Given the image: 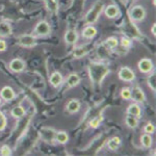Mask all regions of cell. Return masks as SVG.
<instances>
[{
	"label": "cell",
	"mask_w": 156,
	"mask_h": 156,
	"mask_svg": "<svg viewBox=\"0 0 156 156\" xmlns=\"http://www.w3.org/2000/svg\"><path fill=\"white\" fill-rule=\"evenodd\" d=\"M109 72V68L102 62H92L89 66V74L93 82L100 83Z\"/></svg>",
	"instance_id": "6da1fadb"
},
{
	"label": "cell",
	"mask_w": 156,
	"mask_h": 156,
	"mask_svg": "<svg viewBox=\"0 0 156 156\" xmlns=\"http://www.w3.org/2000/svg\"><path fill=\"white\" fill-rule=\"evenodd\" d=\"M103 9H104V3H103L102 0H98V1L95 2L92 9L85 15V23L94 24L99 18L100 14L103 12Z\"/></svg>",
	"instance_id": "7a4b0ae2"
},
{
	"label": "cell",
	"mask_w": 156,
	"mask_h": 156,
	"mask_svg": "<svg viewBox=\"0 0 156 156\" xmlns=\"http://www.w3.org/2000/svg\"><path fill=\"white\" fill-rule=\"evenodd\" d=\"M129 15H130V18H131L133 21H136V22H140L142 20H144V18L146 17V11L144 7L140 6V5H135L131 7L129 12Z\"/></svg>",
	"instance_id": "3957f363"
},
{
	"label": "cell",
	"mask_w": 156,
	"mask_h": 156,
	"mask_svg": "<svg viewBox=\"0 0 156 156\" xmlns=\"http://www.w3.org/2000/svg\"><path fill=\"white\" fill-rule=\"evenodd\" d=\"M55 130L49 127H44L40 130V135L43 140L47 143H53L55 140Z\"/></svg>",
	"instance_id": "277c9868"
},
{
	"label": "cell",
	"mask_w": 156,
	"mask_h": 156,
	"mask_svg": "<svg viewBox=\"0 0 156 156\" xmlns=\"http://www.w3.org/2000/svg\"><path fill=\"white\" fill-rule=\"evenodd\" d=\"M119 78L123 81H128L131 82L135 79V74L130 68L128 67H123L121 68L119 71Z\"/></svg>",
	"instance_id": "5b68a950"
},
{
	"label": "cell",
	"mask_w": 156,
	"mask_h": 156,
	"mask_svg": "<svg viewBox=\"0 0 156 156\" xmlns=\"http://www.w3.org/2000/svg\"><path fill=\"white\" fill-rule=\"evenodd\" d=\"M18 43L20 46L25 47V48H30L36 45V37L30 36V34H23V36L19 37Z\"/></svg>",
	"instance_id": "8992f818"
},
{
	"label": "cell",
	"mask_w": 156,
	"mask_h": 156,
	"mask_svg": "<svg viewBox=\"0 0 156 156\" xmlns=\"http://www.w3.org/2000/svg\"><path fill=\"white\" fill-rule=\"evenodd\" d=\"M34 31H36V34H39V36H42V37L47 36L50 32V25L47 23L46 21H41L36 25Z\"/></svg>",
	"instance_id": "52a82bcc"
},
{
	"label": "cell",
	"mask_w": 156,
	"mask_h": 156,
	"mask_svg": "<svg viewBox=\"0 0 156 156\" xmlns=\"http://www.w3.org/2000/svg\"><path fill=\"white\" fill-rule=\"evenodd\" d=\"M138 69L143 73H149L153 69V62L150 58H143L138 62Z\"/></svg>",
	"instance_id": "ba28073f"
},
{
	"label": "cell",
	"mask_w": 156,
	"mask_h": 156,
	"mask_svg": "<svg viewBox=\"0 0 156 156\" xmlns=\"http://www.w3.org/2000/svg\"><path fill=\"white\" fill-rule=\"evenodd\" d=\"M131 98L135 102H138V103H143L146 100L145 93L138 87H133L131 90Z\"/></svg>",
	"instance_id": "9c48e42d"
},
{
	"label": "cell",
	"mask_w": 156,
	"mask_h": 156,
	"mask_svg": "<svg viewBox=\"0 0 156 156\" xmlns=\"http://www.w3.org/2000/svg\"><path fill=\"white\" fill-rule=\"evenodd\" d=\"M24 68H25V62L20 58L12 59L11 64H9V69L16 73L22 72L24 70Z\"/></svg>",
	"instance_id": "30bf717a"
},
{
	"label": "cell",
	"mask_w": 156,
	"mask_h": 156,
	"mask_svg": "<svg viewBox=\"0 0 156 156\" xmlns=\"http://www.w3.org/2000/svg\"><path fill=\"white\" fill-rule=\"evenodd\" d=\"M15 92L11 87H4L0 92V97H2V99L5 101H12L15 99Z\"/></svg>",
	"instance_id": "8fae6325"
},
{
	"label": "cell",
	"mask_w": 156,
	"mask_h": 156,
	"mask_svg": "<svg viewBox=\"0 0 156 156\" xmlns=\"http://www.w3.org/2000/svg\"><path fill=\"white\" fill-rule=\"evenodd\" d=\"M78 40V34L75 30H68L65 34V41L68 45H74Z\"/></svg>",
	"instance_id": "7c38bea8"
},
{
	"label": "cell",
	"mask_w": 156,
	"mask_h": 156,
	"mask_svg": "<svg viewBox=\"0 0 156 156\" xmlns=\"http://www.w3.org/2000/svg\"><path fill=\"white\" fill-rule=\"evenodd\" d=\"M12 30L11 24L7 23V22H0V37H9L12 34Z\"/></svg>",
	"instance_id": "4fadbf2b"
},
{
	"label": "cell",
	"mask_w": 156,
	"mask_h": 156,
	"mask_svg": "<svg viewBox=\"0 0 156 156\" xmlns=\"http://www.w3.org/2000/svg\"><path fill=\"white\" fill-rule=\"evenodd\" d=\"M104 14H105V16H106L107 18L114 19V18H115V17L119 16L120 11H119V9H118L117 6L112 4V5H108L106 9H105Z\"/></svg>",
	"instance_id": "5bb4252c"
},
{
	"label": "cell",
	"mask_w": 156,
	"mask_h": 156,
	"mask_svg": "<svg viewBox=\"0 0 156 156\" xmlns=\"http://www.w3.org/2000/svg\"><path fill=\"white\" fill-rule=\"evenodd\" d=\"M50 83L51 85H53L54 87H59L60 84H62V74H60L59 72H54L51 74V76H50Z\"/></svg>",
	"instance_id": "9a60e30c"
},
{
	"label": "cell",
	"mask_w": 156,
	"mask_h": 156,
	"mask_svg": "<svg viewBox=\"0 0 156 156\" xmlns=\"http://www.w3.org/2000/svg\"><path fill=\"white\" fill-rule=\"evenodd\" d=\"M80 109V102L76 99H72L70 100L69 103L67 105V110L71 114H75L78 110Z\"/></svg>",
	"instance_id": "2e32d148"
},
{
	"label": "cell",
	"mask_w": 156,
	"mask_h": 156,
	"mask_svg": "<svg viewBox=\"0 0 156 156\" xmlns=\"http://www.w3.org/2000/svg\"><path fill=\"white\" fill-rule=\"evenodd\" d=\"M96 34H97V29L94 26H90V25L87 26L82 30V37H85V39H92Z\"/></svg>",
	"instance_id": "e0dca14e"
},
{
	"label": "cell",
	"mask_w": 156,
	"mask_h": 156,
	"mask_svg": "<svg viewBox=\"0 0 156 156\" xmlns=\"http://www.w3.org/2000/svg\"><path fill=\"white\" fill-rule=\"evenodd\" d=\"M127 112L128 115H134V117H140V114H142V109L140 107L138 106V104L136 103H133V104H130L129 107L127 108Z\"/></svg>",
	"instance_id": "ac0fdd59"
},
{
	"label": "cell",
	"mask_w": 156,
	"mask_h": 156,
	"mask_svg": "<svg viewBox=\"0 0 156 156\" xmlns=\"http://www.w3.org/2000/svg\"><path fill=\"white\" fill-rule=\"evenodd\" d=\"M89 51H90L89 46H80L74 50L73 55H74V57H76V58H80V57L84 56L85 54L89 53Z\"/></svg>",
	"instance_id": "d6986e66"
},
{
	"label": "cell",
	"mask_w": 156,
	"mask_h": 156,
	"mask_svg": "<svg viewBox=\"0 0 156 156\" xmlns=\"http://www.w3.org/2000/svg\"><path fill=\"white\" fill-rule=\"evenodd\" d=\"M79 81H80V77L78 76L77 74H75V73H72V74H70L69 76H68L67 85L69 87H74L79 83Z\"/></svg>",
	"instance_id": "ffe728a7"
},
{
	"label": "cell",
	"mask_w": 156,
	"mask_h": 156,
	"mask_svg": "<svg viewBox=\"0 0 156 156\" xmlns=\"http://www.w3.org/2000/svg\"><path fill=\"white\" fill-rule=\"evenodd\" d=\"M120 145H121V138L118 137V136H115V137L110 138V140H108V143H107L108 149L112 150V151H115L118 148L120 147Z\"/></svg>",
	"instance_id": "44dd1931"
},
{
	"label": "cell",
	"mask_w": 156,
	"mask_h": 156,
	"mask_svg": "<svg viewBox=\"0 0 156 156\" xmlns=\"http://www.w3.org/2000/svg\"><path fill=\"white\" fill-rule=\"evenodd\" d=\"M12 115L16 119H21L25 115V109L23 106L21 105H18V106L14 107L12 109Z\"/></svg>",
	"instance_id": "7402d4cb"
},
{
	"label": "cell",
	"mask_w": 156,
	"mask_h": 156,
	"mask_svg": "<svg viewBox=\"0 0 156 156\" xmlns=\"http://www.w3.org/2000/svg\"><path fill=\"white\" fill-rule=\"evenodd\" d=\"M55 140L59 144H66L69 140V135L65 131H58L55 133Z\"/></svg>",
	"instance_id": "603a6c76"
},
{
	"label": "cell",
	"mask_w": 156,
	"mask_h": 156,
	"mask_svg": "<svg viewBox=\"0 0 156 156\" xmlns=\"http://www.w3.org/2000/svg\"><path fill=\"white\" fill-rule=\"evenodd\" d=\"M125 122H126V125L130 128H136L138 125V121L137 118L134 117V115H127L126 118H125Z\"/></svg>",
	"instance_id": "cb8c5ba5"
},
{
	"label": "cell",
	"mask_w": 156,
	"mask_h": 156,
	"mask_svg": "<svg viewBox=\"0 0 156 156\" xmlns=\"http://www.w3.org/2000/svg\"><path fill=\"white\" fill-rule=\"evenodd\" d=\"M140 143L145 148H150L152 146V136L149 133H146L140 136Z\"/></svg>",
	"instance_id": "d4e9b609"
},
{
	"label": "cell",
	"mask_w": 156,
	"mask_h": 156,
	"mask_svg": "<svg viewBox=\"0 0 156 156\" xmlns=\"http://www.w3.org/2000/svg\"><path fill=\"white\" fill-rule=\"evenodd\" d=\"M118 44H119V41H118L117 37H108L106 41H105V45H106L107 48H109V49L115 48V47L118 46Z\"/></svg>",
	"instance_id": "484cf974"
},
{
	"label": "cell",
	"mask_w": 156,
	"mask_h": 156,
	"mask_svg": "<svg viewBox=\"0 0 156 156\" xmlns=\"http://www.w3.org/2000/svg\"><path fill=\"white\" fill-rule=\"evenodd\" d=\"M148 84H149L150 89L153 90V92L156 90V74L152 73L149 77H148Z\"/></svg>",
	"instance_id": "4316f807"
},
{
	"label": "cell",
	"mask_w": 156,
	"mask_h": 156,
	"mask_svg": "<svg viewBox=\"0 0 156 156\" xmlns=\"http://www.w3.org/2000/svg\"><path fill=\"white\" fill-rule=\"evenodd\" d=\"M121 97L124 100L131 99V90H129V87H124L121 90Z\"/></svg>",
	"instance_id": "83f0119b"
},
{
	"label": "cell",
	"mask_w": 156,
	"mask_h": 156,
	"mask_svg": "<svg viewBox=\"0 0 156 156\" xmlns=\"http://www.w3.org/2000/svg\"><path fill=\"white\" fill-rule=\"evenodd\" d=\"M101 121H102L101 115H100V117H97V118H94V119H92L90 121V126L92 128H97L100 125Z\"/></svg>",
	"instance_id": "f1b7e54d"
},
{
	"label": "cell",
	"mask_w": 156,
	"mask_h": 156,
	"mask_svg": "<svg viewBox=\"0 0 156 156\" xmlns=\"http://www.w3.org/2000/svg\"><path fill=\"white\" fill-rule=\"evenodd\" d=\"M5 127H6V118L5 115L2 114V112H0V131L4 130Z\"/></svg>",
	"instance_id": "f546056e"
},
{
	"label": "cell",
	"mask_w": 156,
	"mask_h": 156,
	"mask_svg": "<svg viewBox=\"0 0 156 156\" xmlns=\"http://www.w3.org/2000/svg\"><path fill=\"white\" fill-rule=\"evenodd\" d=\"M0 153L3 156H9V155H12V150L9 146L4 145V146H2L1 150H0Z\"/></svg>",
	"instance_id": "4dcf8cb0"
},
{
	"label": "cell",
	"mask_w": 156,
	"mask_h": 156,
	"mask_svg": "<svg viewBox=\"0 0 156 156\" xmlns=\"http://www.w3.org/2000/svg\"><path fill=\"white\" fill-rule=\"evenodd\" d=\"M145 132L149 133V134H152V133L155 132V126L152 124V123H148L145 126Z\"/></svg>",
	"instance_id": "1f68e13d"
},
{
	"label": "cell",
	"mask_w": 156,
	"mask_h": 156,
	"mask_svg": "<svg viewBox=\"0 0 156 156\" xmlns=\"http://www.w3.org/2000/svg\"><path fill=\"white\" fill-rule=\"evenodd\" d=\"M121 45H122V47H124V48H128V47H130V45H131V41H130L129 39H127V37H123V39L121 40Z\"/></svg>",
	"instance_id": "d6a6232c"
},
{
	"label": "cell",
	"mask_w": 156,
	"mask_h": 156,
	"mask_svg": "<svg viewBox=\"0 0 156 156\" xmlns=\"http://www.w3.org/2000/svg\"><path fill=\"white\" fill-rule=\"evenodd\" d=\"M6 50V42L4 40H0V52H3Z\"/></svg>",
	"instance_id": "836d02e7"
},
{
	"label": "cell",
	"mask_w": 156,
	"mask_h": 156,
	"mask_svg": "<svg viewBox=\"0 0 156 156\" xmlns=\"http://www.w3.org/2000/svg\"><path fill=\"white\" fill-rule=\"evenodd\" d=\"M155 29H156V23L153 24V26H152V28H151V32L153 34V36H156V31H155Z\"/></svg>",
	"instance_id": "e575fe53"
},
{
	"label": "cell",
	"mask_w": 156,
	"mask_h": 156,
	"mask_svg": "<svg viewBox=\"0 0 156 156\" xmlns=\"http://www.w3.org/2000/svg\"><path fill=\"white\" fill-rule=\"evenodd\" d=\"M0 103H1V98H0Z\"/></svg>",
	"instance_id": "d590c367"
}]
</instances>
